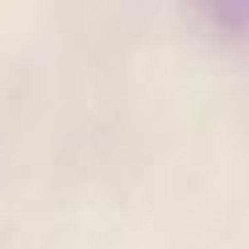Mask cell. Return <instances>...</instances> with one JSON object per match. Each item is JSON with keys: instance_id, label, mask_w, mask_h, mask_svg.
I'll return each instance as SVG.
<instances>
[]
</instances>
